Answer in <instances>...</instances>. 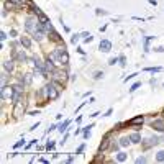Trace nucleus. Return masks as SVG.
Listing matches in <instances>:
<instances>
[{"label":"nucleus","instance_id":"nucleus-33","mask_svg":"<svg viewBox=\"0 0 164 164\" xmlns=\"http://www.w3.org/2000/svg\"><path fill=\"white\" fill-rule=\"evenodd\" d=\"M84 144H80V146H79V149H77V154H80V153H82V151H84Z\"/></svg>","mask_w":164,"mask_h":164},{"label":"nucleus","instance_id":"nucleus-10","mask_svg":"<svg viewBox=\"0 0 164 164\" xmlns=\"http://www.w3.org/2000/svg\"><path fill=\"white\" fill-rule=\"evenodd\" d=\"M130 139H131V143H141V135L138 131H135V133L130 135Z\"/></svg>","mask_w":164,"mask_h":164},{"label":"nucleus","instance_id":"nucleus-8","mask_svg":"<svg viewBox=\"0 0 164 164\" xmlns=\"http://www.w3.org/2000/svg\"><path fill=\"white\" fill-rule=\"evenodd\" d=\"M48 35H49V38H51L52 41H56V43H61V41H62V39H61V36H59V33L56 31L54 28H52L51 31H48Z\"/></svg>","mask_w":164,"mask_h":164},{"label":"nucleus","instance_id":"nucleus-27","mask_svg":"<svg viewBox=\"0 0 164 164\" xmlns=\"http://www.w3.org/2000/svg\"><path fill=\"white\" fill-rule=\"evenodd\" d=\"M118 61H120L118 58H110V61H108V64H110V66H113V64H117Z\"/></svg>","mask_w":164,"mask_h":164},{"label":"nucleus","instance_id":"nucleus-31","mask_svg":"<svg viewBox=\"0 0 164 164\" xmlns=\"http://www.w3.org/2000/svg\"><path fill=\"white\" fill-rule=\"evenodd\" d=\"M156 52H164V46H159V48H154Z\"/></svg>","mask_w":164,"mask_h":164},{"label":"nucleus","instance_id":"nucleus-36","mask_svg":"<svg viewBox=\"0 0 164 164\" xmlns=\"http://www.w3.org/2000/svg\"><path fill=\"white\" fill-rule=\"evenodd\" d=\"M149 3H151V5H154V7L157 5V2H156V0H149Z\"/></svg>","mask_w":164,"mask_h":164},{"label":"nucleus","instance_id":"nucleus-2","mask_svg":"<svg viewBox=\"0 0 164 164\" xmlns=\"http://www.w3.org/2000/svg\"><path fill=\"white\" fill-rule=\"evenodd\" d=\"M59 90H61V85L52 82V84L46 85L44 87V94H46V98L48 100H56L59 97Z\"/></svg>","mask_w":164,"mask_h":164},{"label":"nucleus","instance_id":"nucleus-6","mask_svg":"<svg viewBox=\"0 0 164 164\" xmlns=\"http://www.w3.org/2000/svg\"><path fill=\"white\" fill-rule=\"evenodd\" d=\"M151 126H153L156 131H159V133H164V120H163V118H156V120H153Z\"/></svg>","mask_w":164,"mask_h":164},{"label":"nucleus","instance_id":"nucleus-26","mask_svg":"<svg viewBox=\"0 0 164 164\" xmlns=\"http://www.w3.org/2000/svg\"><path fill=\"white\" fill-rule=\"evenodd\" d=\"M23 144H25V139H20V141H17V143H15V146H13V148H21Z\"/></svg>","mask_w":164,"mask_h":164},{"label":"nucleus","instance_id":"nucleus-23","mask_svg":"<svg viewBox=\"0 0 164 164\" xmlns=\"http://www.w3.org/2000/svg\"><path fill=\"white\" fill-rule=\"evenodd\" d=\"M31 84V74H26L25 76V85H30Z\"/></svg>","mask_w":164,"mask_h":164},{"label":"nucleus","instance_id":"nucleus-17","mask_svg":"<svg viewBox=\"0 0 164 164\" xmlns=\"http://www.w3.org/2000/svg\"><path fill=\"white\" fill-rule=\"evenodd\" d=\"M143 71L144 72H153V74H154V72H161L163 71V67H159V66H157V67H144Z\"/></svg>","mask_w":164,"mask_h":164},{"label":"nucleus","instance_id":"nucleus-20","mask_svg":"<svg viewBox=\"0 0 164 164\" xmlns=\"http://www.w3.org/2000/svg\"><path fill=\"white\" fill-rule=\"evenodd\" d=\"M15 58L18 59V61H21V62H25V61H26V54H25L23 51H21V52H18V54H17Z\"/></svg>","mask_w":164,"mask_h":164},{"label":"nucleus","instance_id":"nucleus-5","mask_svg":"<svg viewBox=\"0 0 164 164\" xmlns=\"http://www.w3.org/2000/svg\"><path fill=\"white\" fill-rule=\"evenodd\" d=\"M141 143H143V148H144V149H148V148H151V146H154V144L161 143V138H157V136H151V138H148V139L141 141Z\"/></svg>","mask_w":164,"mask_h":164},{"label":"nucleus","instance_id":"nucleus-12","mask_svg":"<svg viewBox=\"0 0 164 164\" xmlns=\"http://www.w3.org/2000/svg\"><path fill=\"white\" fill-rule=\"evenodd\" d=\"M126 159H128V154H126V153H123V151L117 153V161L118 163H125Z\"/></svg>","mask_w":164,"mask_h":164},{"label":"nucleus","instance_id":"nucleus-16","mask_svg":"<svg viewBox=\"0 0 164 164\" xmlns=\"http://www.w3.org/2000/svg\"><path fill=\"white\" fill-rule=\"evenodd\" d=\"M154 38V36H146V38H144V52H149V41L151 39Z\"/></svg>","mask_w":164,"mask_h":164},{"label":"nucleus","instance_id":"nucleus-13","mask_svg":"<svg viewBox=\"0 0 164 164\" xmlns=\"http://www.w3.org/2000/svg\"><path fill=\"white\" fill-rule=\"evenodd\" d=\"M3 71H7V72H12L13 71V61H12V59L3 62Z\"/></svg>","mask_w":164,"mask_h":164},{"label":"nucleus","instance_id":"nucleus-32","mask_svg":"<svg viewBox=\"0 0 164 164\" xmlns=\"http://www.w3.org/2000/svg\"><path fill=\"white\" fill-rule=\"evenodd\" d=\"M0 38H2V41H5V39H7V33L2 31V33H0Z\"/></svg>","mask_w":164,"mask_h":164},{"label":"nucleus","instance_id":"nucleus-22","mask_svg":"<svg viewBox=\"0 0 164 164\" xmlns=\"http://www.w3.org/2000/svg\"><path fill=\"white\" fill-rule=\"evenodd\" d=\"M46 149H48V151L54 149V141H48V143H46Z\"/></svg>","mask_w":164,"mask_h":164},{"label":"nucleus","instance_id":"nucleus-35","mask_svg":"<svg viewBox=\"0 0 164 164\" xmlns=\"http://www.w3.org/2000/svg\"><path fill=\"white\" fill-rule=\"evenodd\" d=\"M10 36H12V38H13V36H17V31H15V30H12V31H10Z\"/></svg>","mask_w":164,"mask_h":164},{"label":"nucleus","instance_id":"nucleus-7","mask_svg":"<svg viewBox=\"0 0 164 164\" xmlns=\"http://www.w3.org/2000/svg\"><path fill=\"white\" fill-rule=\"evenodd\" d=\"M98 49H100V51H104V52L112 51V43L108 41V39H102V41H100V44H98Z\"/></svg>","mask_w":164,"mask_h":164},{"label":"nucleus","instance_id":"nucleus-21","mask_svg":"<svg viewBox=\"0 0 164 164\" xmlns=\"http://www.w3.org/2000/svg\"><path fill=\"white\" fill-rule=\"evenodd\" d=\"M139 87H141V82H135V84H133V85L130 87V92L133 94V92H136L138 89H139Z\"/></svg>","mask_w":164,"mask_h":164},{"label":"nucleus","instance_id":"nucleus-1","mask_svg":"<svg viewBox=\"0 0 164 164\" xmlns=\"http://www.w3.org/2000/svg\"><path fill=\"white\" fill-rule=\"evenodd\" d=\"M51 58L58 59L59 62H62L64 66L69 64V54H67V49H66V44H64V43H62V44L59 43V44L56 46V49L52 51Z\"/></svg>","mask_w":164,"mask_h":164},{"label":"nucleus","instance_id":"nucleus-19","mask_svg":"<svg viewBox=\"0 0 164 164\" xmlns=\"http://www.w3.org/2000/svg\"><path fill=\"white\" fill-rule=\"evenodd\" d=\"M156 161L157 163H164V149L159 151V153L156 154Z\"/></svg>","mask_w":164,"mask_h":164},{"label":"nucleus","instance_id":"nucleus-9","mask_svg":"<svg viewBox=\"0 0 164 164\" xmlns=\"http://www.w3.org/2000/svg\"><path fill=\"white\" fill-rule=\"evenodd\" d=\"M108 138H110V133L105 136V139L102 141V144H100V148H98V151H100V153H102V151H105L108 146H110V139H108Z\"/></svg>","mask_w":164,"mask_h":164},{"label":"nucleus","instance_id":"nucleus-3","mask_svg":"<svg viewBox=\"0 0 164 164\" xmlns=\"http://www.w3.org/2000/svg\"><path fill=\"white\" fill-rule=\"evenodd\" d=\"M66 80H67V72H66V71H58V69H54V71H52V82L62 85Z\"/></svg>","mask_w":164,"mask_h":164},{"label":"nucleus","instance_id":"nucleus-11","mask_svg":"<svg viewBox=\"0 0 164 164\" xmlns=\"http://www.w3.org/2000/svg\"><path fill=\"white\" fill-rule=\"evenodd\" d=\"M20 43H21V44L25 46L26 49H30V48H31V39H30V38H26V36H21Z\"/></svg>","mask_w":164,"mask_h":164},{"label":"nucleus","instance_id":"nucleus-15","mask_svg":"<svg viewBox=\"0 0 164 164\" xmlns=\"http://www.w3.org/2000/svg\"><path fill=\"white\" fill-rule=\"evenodd\" d=\"M69 125H71V120H66L64 123H61V125H59V133H66Z\"/></svg>","mask_w":164,"mask_h":164},{"label":"nucleus","instance_id":"nucleus-4","mask_svg":"<svg viewBox=\"0 0 164 164\" xmlns=\"http://www.w3.org/2000/svg\"><path fill=\"white\" fill-rule=\"evenodd\" d=\"M143 122H144V117L143 115H138V117H135V118H131V120H128L126 122V125H130V126H135V128H139L141 125H143Z\"/></svg>","mask_w":164,"mask_h":164},{"label":"nucleus","instance_id":"nucleus-14","mask_svg":"<svg viewBox=\"0 0 164 164\" xmlns=\"http://www.w3.org/2000/svg\"><path fill=\"white\" fill-rule=\"evenodd\" d=\"M54 69H56V67H54V62H52V59H51V58H48V59H46V71L52 72Z\"/></svg>","mask_w":164,"mask_h":164},{"label":"nucleus","instance_id":"nucleus-28","mask_svg":"<svg viewBox=\"0 0 164 164\" xmlns=\"http://www.w3.org/2000/svg\"><path fill=\"white\" fill-rule=\"evenodd\" d=\"M100 77H104V72L97 71V72H95V76H94V79H100Z\"/></svg>","mask_w":164,"mask_h":164},{"label":"nucleus","instance_id":"nucleus-30","mask_svg":"<svg viewBox=\"0 0 164 164\" xmlns=\"http://www.w3.org/2000/svg\"><path fill=\"white\" fill-rule=\"evenodd\" d=\"M95 13H97V15H107V12H105V10H102V8H97V10H95Z\"/></svg>","mask_w":164,"mask_h":164},{"label":"nucleus","instance_id":"nucleus-18","mask_svg":"<svg viewBox=\"0 0 164 164\" xmlns=\"http://www.w3.org/2000/svg\"><path fill=\"white\" fill-rule=\"evenodd\" d=\"M131 143V139H130V136H125V138H122V139H120V146H128V144Z\"/></svg>","mask_w":164,"mask_h":164},{"label":"nucleus","instance_id":"nucleus-34","mask_svg":"<svg viewBox=\"0 0 164 164\" xmlns=\"http://www.w3.org/2000/svg\"><path fill=\"white\" fill-rule=\"evenodd\" d=\"M108 115H112V108H108V110H107V113H105L104 117H108Z\"/></svg>","mask_w":164,"mask_h":164},{"label":"nucleus","instance_id":"nucleus-24","mask_svg":"<svg viewBox=\"0 0 164 164\" xmlns=\"http://www.w3.org/2000/svg\"><path fill=\"white\" fill-rule=\"evenodd\" d=\"M118 59H120V66L125 67V66H126V59H125V56H118Z\"/></svg>","mask_w":164,"mask_h":164},{"label":"nucleus","instance_id":"nucleus-25","mask_svg":"<svg viewBox=\"0 0 164 164\" xmlns=\"http://www.w3.org/2000/svg\"><path fill=\"white\" fill-rule=\"evenodd\" d=\"M136 164H143V163H146V157L144 156H139V157H136V161H135Z\"/></svg>","mask_w":164,"mask_h":164},{"label":"nucleus","instance_id":"nucleus-29","mask_svg":"<svg viewBox=\"0 0 164 164\" xmlns=\"http://www.w3.org/2000/svg\"><path fill=\"white\" fill-rule=\"evenodd\" d=\"M79 36H80V35H74V36H72V38H71V41H72V43H74V44H76V43H77V41H79Z\"/></svg>","mask_w":164,"mask_h":164}]
</instances>
